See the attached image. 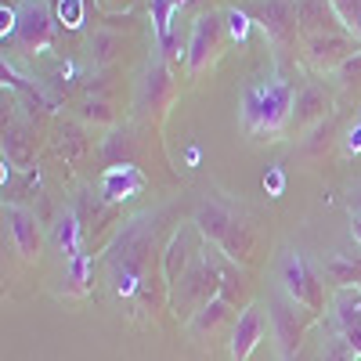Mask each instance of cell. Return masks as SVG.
I'll list each match as a JSON object with an SVG mask.
<instances>
[{
    "instance_id": "obj_1",
    "label": "cell",
    "mask_w": 361,
    "mask_h": 361,
    "mask_svg": "<svg viewBox=\"0 0 361 361\" xmlns=\"http://www.w3.org/2000/svg\"><path fill=\"white\" fill-rule=\"evenodd\" d=\"M293 105L296 90L286 76H267L246 87L243 94V127L250 137H279L282 130L293 127Z\"/></svg>"
},
{
    "instance_id": "obj_2",
    "label": "cell",
    "mask_w": 361,
    "mask_h": 361,
    "mask_svg": "<svg viewBox=\"0 0 361 361\" xmlns=\"http://www.w3.org/2000/svg\"><path fill=\"white\" fill-rule=\"evenodd\" d=\"M195 228L206 243H214L224 257H231L235 264H246L253 257V228L228 209L217 199H202L195 206Z\"/></svg>"
},
{
    "instance_id": "obj_3",
    "label": "cell",
    "mask_w": 361,
    "mask_h": 361,
    "mask_svg": "<svg viewBox=\"0 0 361 361\" xmlns=\"http://www.w3.org/2000/svg\"><path fill=\"white\" fill-rule=\"evenodd\" d=\"M217 296H221V250L202 238V246H199L195 260L188 264V271L170 286V304L177 314L185 311L192 318L199 307H206Z\"/></svg>"
},
{
    "instance_id": "obj_4",
    "label": "cell",
    "mask_w": 361,
    "mask_h": 361,
    "mask_svg": "<svg viewBox=\"0 0 361 361\" xmlns=\"http://www.w3.org/2000/svg\"><path fill=\"white\" fill-rule=\"evenodd\" d=\"M279 293H286L293 304L307 307V311H322L325 307V289H322V275L318 267L300 253V250H286L282 264H279Z\"/></svg>"
},
{
    "instance_id": "obj_5",
    "label": "cell",
    "mask_w": 361,
    "mask_h": 361,
    "mask_svg": "<svg viewBox=\"0 0 361 361\" xmlns=\"http://www.w3.org/2000/svg\"><path fill=\"white\" fill-rule=\"evenodd\" d=\"M267 318H271V333H275V340H279L282 361H289V357H296L300 340H304L307 325H311L318 314L307 311V307H300V304H293L286 293H275V296L267 300Z\"/></svg>"
},
{
    "instance_id": "obj_6",
    "label": "cell",
    "mask_w": 361,
    "mask_h": 361,
    "mask_svg": "<svg viewBox=\"0 0 361 361\" xmlns=\"http://www.w3.org/2000/svg\"><path fill=\"white\" fill-rule=\"evenodd\" d=\"M54 11L47 8V0H22L15 8V44L29 54H40L54 40Z\"/></svg>"
},
{
    "instance_id": "obj_7",
    "label": "cell",
    "mask_w": 361,
    "mask_h": 361,
    "mask_svg": "<svg viewBox=\"0 0 361 361\" xmlns=\"http://www.w3.org/2000/svg\"><path fill=\"white\" fill-rule=\"evenodd\" d=\"M224 37H228L224 15H217V11L199 15V18L192 22V37H188V47H185L188 69H192V73H202L206 66H214L217 54H221V47H224Z\"/></svg>"
},
{
    "instance_id": "obj_8",
    "label": "cell",
    "mask_w": 361,
    "mask_h": 361,
    "mask_svg": "<svg viewBox=\"0 0 361 361\" xmlns=\"http://www.w3.org/2000/svg\"><path fill=\"white\" fill-rule=\"evenodd\" d=\"M253 22L267 33V40L275 44L279 51L293 47L300 37V25H296V4L293 0H257L253 8Z\"/></svg>"
},
{
    "instance_id": "obj_9",
    "label": "cell",
    "mask_w": 361,
    "mask_h": 361,
    "mask_svg": "<svg viewBox=\"0 0 361 361\" xmlns=\"http://www.w3.org/2000/svg\"><path fill=\"white\" fill-rule=\"evenodd\" d=\"M271 318L264 314L260 304H246L243 314L231 325V361H250V354L260 347V340L267 336Z\"/></svg>"
},
{
    "instance_id": "obj_10",
    "label": "cell",
    "mask_w": 361,
    "mask_h": 361,
    "mask_svg": "<svg viewBox=\"0 0 361 361\" xmlns=\"http://www.w3.org/2000/svg\"><path fill=\"white\" fill-rule=\"evenodd\" d=\"M304 51L311 58V66L322 73H336L350 54H357V40L350 33H322V37H307Z\"/></svg>"
},
{
    "instance_id": "obj_11",
    "label": "cell",
    "mask_w": 361,
    "mask_h": 361,
    "mask_svg": "<svg viewBox=\"0 0 361 361\" xmlns=\"http://www.w3.org/2000/svg\"><path fill=\"white\" fill-rule=\"evenodd\" d=\"M199 246H202V238H199V228H195V224H185L180 231H173L170 246H166V253H163V279H166V289L188 271V264L195 260Z\"/></svg>"
},
{
    "instance_id": "obj_12",
    "label": "cell",
    "mask_w": 361,
    "mask_h": 361,
    "mask_svg": "<svg viewBox=\"0 0 361 361\" xmlns=\"http://www.w3.org/2000/svg\"><path fill=\"white\" fill-rule=\"evenodd\" d=\"M4 221H8V231H11V243H15L18 257L37 260L40 250H44V231H40L37 214H29V209H22V206H8Z\"/></svg>"
},
{
    "instance_id": "obj_13",
    "label": "cell",
    "mask_w": 361,
    "mask_h": 361,
    "mask_svg": "<svg viewBox=\"0 0 361 361\" xmlns=\"http://www.w3.org/2000/svg\"><path fill=\"white\" fill-rule=\"evenodd\" d=\"M296 4V25H300V37H322V33H343V25L333 11L329 0H293Z\"/></svg>"
},
{
    "instance_id": "obj_14",
    "label": "cell",
    "mask_w": 361,
    "mask_h": 361,
    "mask_svg": "<svg viewBox=\"0 0 361 361\" xmlns=\"http://www.w3.org/2000/svg\"><path fill=\"white\" fill-rule=\"evenodd\" d=\"M329 105H333V98L325 94V87L307 83V87L296 94V105H293V127H296V130H304V127L318 123V119H325Z\"/></svg>"
},
{
    "instance_id": "obj_15",
    "label": "cell",
    "mask_w": 361,
    "mask_h": 361,
    "mask_svg": "<svg viewBox=\"0 0 361 361\" xmlns=\"http://www.w3.org/2000/svg\"><path fill=\"white\" fill-rule=\"evenodd\" d=\"M333 318L336 329H361V286H336Z\"/></svg>"
},
{
    "instance_id": "obj_16",
    "label": "cell",
    "mask_w": 361,
    "mask_h": 361,
    "mask_svg": "<svg viewBox=\"0 0 361 361\" xmlns=\"http://www.w3.org/2000/svg\"><path fill=\"white\" fill-rule=\"evenodd\" d=\"M228 314H231V304L228 300H209L206 307H199L192 318H188V329H192V336H206V333H214V329L221 325V322H228Z\"/></svg>"
},
{
    "instance_id": "obj_17",
    "label": "cell",
    "mask_w": 361,
    "mask_h": 361,
    "mask_svg": "<svg viewBox=\"0 0 361 361\" xmlns=\"http://www.w3.org/2000/svg\"><path fill=\"white\" fill-rule=\"evenodd\" d=\"M343 25V33H350L357 44H361V0H329Z\"/></svg>"
},
{
    "instance_id": "obj_18",
    "label": "cell",
    "mask_w": 361,
    "mask_h": 361,
    "mask_svg": "<svg viewBox=\"0 0 361 361\" xmlns=\"http://www.w3.org/2000/svg\"><path fill=\"white\" fill-rule=\"evenodd\" d=\"M329 275L340 286H361V257H333L329 260Z\"/></svg>"
},
{
    "instance_id": "obj_19",
    "label": "cell",
    "mask_w": 361,
    "mask_h": 361,
    "mask_svg": "<svg viewBox=\"0 0 361 361\" xmlns=\"http://www.w3.org/2000/svg\"><path fill=\"white\" fill-rule=\"evenodd\" d=\"M29 159H33V148H29V141L11 130V134L4 137V163H11V166H29Z\"/></svg>"
},
{
    "instance_id": "obj_20",
    "label": "cell",
    "mask_w": 361,
    "mask_h": 361,
    "mask_svg": "<svg viewBox=\"0 0 361 361\" xmlns=\"http://www.w3.org/2000/svg\"><path fill=\"white\" fill-rule=\"evenodd\" d=\"M54 18L69 29H76L83 22V0H54Z\"/></svg>"
},
{
    "instance_id": "obj_21",
    "label": "cell",
    "mask_w": 361,
    "mask_h": 361,
    "mask_svg": "<svg viewBox=\"0 0 361 361\" xmlns=\"http://www.w3.org/2000/svg\"><path fill=\"white\" fill-rule=\"evenodd\" d=\"M224 29H228V37L243 44L246 33H250V15L246 11H238V8H228L224 11Z\"/></svg>"
},
{
    "instance_id": "obj_22",
    "label": "cell",
    "mask_w": 361,
    "mask_h": 361,
    "mask_svg": "<svg viewBox=\"0 0 361 361\" xmlns=\"http://www.w3.org/2000/svg\"><path fill=\"white\" fill-rule=\"evenodd\" d=\"M76 231H80V224H76L73 214H66L62 221H58V243H62L73 257H76Z\"/></svg>"
},
{
    "instance_id": "obj_23",
    "label": "cell",
    "mask_w": 361,
    "mask_h": 361,
    "mask_svg": "<svg viewBox=\"0 0 361 361\" xmlns=\"http://www.w3.org/2000/svg\"><path fill=\"white\" fill-rule=\"evenodd\" d=\"M336 76H340V83H357L361 80V51L347 58V62L336 69Z\"/></svg>"
},
{
    "instance_id": "obj_24",
    "label": "cell",
    "mask_w": 361,
    "mask_h": 361,
    "mask_svg": "<svg viewBox=\"0 0 361 361\" xmlns=\"http://www.w3.org/2000/svg\"><path fill=\"white\" fill-rule=\"evenodd\" d=\"M90 47H94V51H98V58H102V62H105V58H112L116 37H109V33H98V37H94V44H90Z\"/></svg>"
},
{
    "instance_id": "obj_25",
    "label": "cell",
    "mask_w": 361,
    "mask_h": 361,
    "mask_svg": "<svg viewBox=\"0 0 361 361\" xmlns=\"http://www.w3.org/2000/svg\"><path fill=\"white\" fill-rule=\"evenodd\" d=\"M347 148H350V152H361V123H357V127H350V137H347Z\"/></svg>"
},
{
    "instance_id": "obj_26",
    "label": "cell",
    "mask_w": 361,
    "mask_h": 361,
    "mask_svg": "<svg viewBox=\"0 0 361 361\" xmlns=\"http://www.w3.org/2000/svg\"><path fill=\"white\" fill-rule=\"evenodd\" d=\"M350 235H354V243L361 246V214H354V221H350Z\"/></svg>"
},
{
    "instance_id": "obj_27",
    "label": "cell",
    "mask_w": 361,
    "mask_h": 361,
    "mask_svg": "<svg viewBox=\"0 0 361 361\" xmlns=\"http://www.w3.org/2000/svg\"><path fill=\"white\" fill-rule=\"evenodd\" d=\"M354 206H357V214H361V188H357V195H354Z\"/></svg>"
},
{
    "instance_id": "obj_28",
    "label": "cell",
    "mask_w": 361,
    "mask_h": 361,
    "mask_svg": "<svg viewBox=\"0 0 361 361\" xmlns=\"http://www.w3.org/2000/svg\"><path fill=\"white\" fill-rule=\"evenodd\" d=\"M343 361H361V357H354V354H350V357H343Z\"/></svg>"
}]
</instances>
